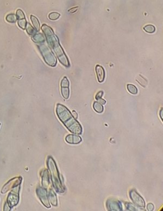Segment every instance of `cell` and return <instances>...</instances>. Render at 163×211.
Returning <instances> with one entry per match:
<instances>
[{"instance_id":"obj_1","label":"cell","mask_w":163,"mask_h":211,"mask_svg":"<svg viewBox=\"0 0 163 211\" xmlns=\"http://www.w3.org/2000/svg\"><path fill=\"white\" fill-rule=\"evenodd\" d=\"M56 114L59 120L70 132L73 134L80 135L82 128L80 123L72 115V112L64 105L58 103L56 107Z\"/></svg>"},{"instance_id":"obj_2","label":"cell","mask_w":163,"mask_h":211,"mask_svg":"<svg viewBox=\"0 0 163 211\" xmlns=\"http://www.w3.org/2000/svg\"><path fill=\"white\" fill-rule=\"evenodd\" d=\"M42 29L45 34L48 43L56 54L60 63L66 67H69L70 64H69L68 59L66 57L61 46H60L58 38L54 34L53 30L51 29L49 26L46 24L42 25Z\"/></svg>"},{"instance_id":"obj_3","label":"cell","mask_w":163,"mask_h":211,"mask_svg":"<svg viewBox=\"0 0 163 211\" xmlns=\"http://www.w3.org/2000/svg\"><path fill=\"white\" fill-rule=\"evenodd\" d=\"M47 167L49 168L50 172L51 180H52V184L56 191L59 193H63L65 190L64 185L62 182L61 176L59 173L55 161L50 156L48 158L47 161Z\"/></svg>"},{"instance_id":"obj_4","label":"cell","mask_w":163,"mask_h":211,"mask_svg":"<svg viewBox=\"0 0 163 211\" xmlns=\"http://www.w3.org/2000/svg\"><path fill=\"white\" fill-rule=\"evenodd\" d=\"M39 48L42 52V56L44 58L45 63L49 64V66L54 67L57 64V59L53 55L52 52L48 47L45 44H41L39 46Z\"/></svg>"},{"instance_id":"obj_5","label":"cell","mask_w":163,"mask_h":211,"mask_svg":"<svg viewBox=\"0 0 163 211\" xmlns=\"http://www.w3.org/2000/svg\"><path fill=\"white\" fill-rule=\"evenodd\" d=\"M19 189H20V185H18L12 188V190L8 195L7 202L11 208L17 205L19 203Z\"/></svg>"},{"instance_id":"obj_6","label":"cell","mask_w":163,"mask_h":211,"mask_svg":"<svg viewBox=\"0 0 163 211\" xmlns=\"http://www.w3.org/2000/svg\"><path fill=\"white\" fill-rule=\"evenodd\" d=\"M129 197H130L133 203L136 207L141 209H144L145 207V203L144 200L141 196L139 195L135 189H133L129 191Z\"/></svg>"},{"instance_id":"obj_7","label":"cell","mask_w":163,"mask_h":211,"mask_svg":"<svg viewBox=\"0 0 163 211\" xmlns=\"http://www.w3.org/2000/svg\"><path fill=\"white\" fill-rule=\"evenodd\" d=\"M37 195L38 197L41 202L43 203V205L47 208L50 207V203L49 199H48V194L47 189L43 188V187H38L37 188Z\"/></svg>"},{"instance_id":"obj_8","label":"cell","mask_w":163,"mask_h":211,"mask_svg":"<svg viewBox=\"0 0 163 211\" xmlns=\"http://www.w3.org/2000/svg\"><path fill=\"white\" fill-rule=\"evenodd\" d=\"M106 208L108 210L111 211H120L123 210L121 202L115 198H109L107 200Z\"/></svg>"},{"instance_id":"obj_9","label":"cell","mask_w":163,"mask_h":211,"mask_svg":"<svg viewBox=\"0 0 163 211\" xmlns=\"http://www.w3.org/2000/svg\"><path fill=\"white\" fill-rule=\"evenodd\" d=\"M21 182H22V178L21 177L12 179L3 186L2 190H1V193H6L10 189H12L18 185H20Z\"/></svg>"},{"instance_id":"obj_10","label":"cell","mask_w":163,"mask_h":211,"mask_svg":"<svg viewBox=\"0 0 163 211\" xmlns=\"http://www.w3.org/2000/svg\"><path fill=\"white\" fill-rule=\"evenodd\" d=\"M65 140L70 144H78L82 142V138L77 134H69L66 137Z\"/></svg>"},{"instance_id":"obj_11","label":"cell","mask_w":163,"mask_h":211,"mask_svg":"<svg viewBox=\"0 0 163 211\" xmlns=\"http://www.w3.org/2000/svg\"><path fill=\"white\" fill-rule=\"evenodd\" d=\"M42 184L43 188L47 189L50 186V178H49V173L47 170H44L42 172Z\"/></svg>"},{"instance_id":"obj_12","label":"cell","mask_w":163,"mask_h":211,"mask_svg":"<svg viewBox=\"0 0 163 211\" xmlns=\"http://www.w3.org/2000/svg\"><path fill=\"white\" fill-rule=\"evenodd\" d=\"M95 69H96V73L98 80V82H103L104 81L105 77V72L103 67L99 65V64H97L96 66V68Z\"/></svg>"},{"instance_id":"obj_13","label":"cell","mask_w":163,"mask_h":211,"mask_svg":"<svg viewBox=\"0 0 163 211\" xmlns=\"http://www.w3.org/2000/svg\"><path fill=\"white\" fill-rule=\"evenodd\" d=\"M48 199L50 203L53 206H57V197L54 191L52 190V189H50L49 191V193H48Z\"/></svg>"},{"instance_id":"obj_14","label":"cell","mask_w":163,"mask_h":211,"mask_svg":"<svg viewBox=\"0 0 163 211\" xmlns=\"http://www.w3.org/2000/svg\"><path fill=\"white\" fill-rule=\"evenodd\" d=\"M33 40L36 43H40V42H44L45 38L44 36L41 33H36L32 37Z\"/></svg>"},{"instance_id":"obj_15","label":"cell","mask_w":163,"mask_h":211,"mask_svg":"<svg viewBox=\"0 0 163 211\" xmlns=\"http://www.w3.org/2000/svg\"><path fill=\"white\" fill-rule=\"evenodd\" d=\"M136 81H137V82H138L141 86H143V87H147V84H148V81L146 79H145L143 76H141V75H139L138 76L136 77Z\"/></svg>"},{"instance_id":"obj_16","label":"cell","mask_w":163,"mask_h":211,"mask_svg":"<svg viewBox=\"0 0 163 211\" xmlns=\"http://www.w3.org/2000/svg\"><path fill=\"white\" fill-rule=\"evenodd\" d=\"M30 19H31V22H32L33 25L34 26L35 29L37 30V31H39L40 28V22H39V21L38 20L37 18L35 16L31 15V16H30Z\"/></svg>"},{"instance_id":"obj_17","label":"cell","mask_w":163,"mask_h":211,"mask_svg":"<svg viewBox=\"0 0 163 211\" xmlns=\"http://www.w3.org/2000/svg\"><path fill=\"white\" fill-rule=\"evenodd\" d=\"M26 29L27 33H28V34H29L30 36H34V34L37 33V31H36L35 29L33 28V27L29 23H28L27 22L26 27Z\"/></svg>"},{"instance_id":"obj_18","label":"cell","mask_w":163,"mask_h":211,"mask_svg":"<svg viewBox=\"0 0 163 211\" xmlns=\"http://www.w3.org/2000/svg\"><path fill=\"white\" fill-rule=\"evenodd\" d=\"M93 108L98 113H102L103 111V107L101 104L98 103V102H94L93 104Z\"/></svg>"},{"instance_id":"obj_19","label":"cell","mask_w":163,"mask_h":211,"mask_svg":"<svg viewBox=\"0 0 163 211\" xmlns=\"http://www.w3.org/2000/svg\"><path fill=\"white\" fill-rule=\"evenodd\" d=\"M127 89L128 91L133 94H136L138 93V89L135 86L133 85V84H128L127 85Z\"/></svg>"},{"instance_id":"obj_20","label":"cell","mask_w":163,"mask_h":211,"mask_svg":"<svg viewBox=\"0 0 163 211\" xmlns=\"http://www.w3.org/2000/svg\"><path fill=\"white\" fill-rule=\"evenodd\" d=\"M61 91L62 96L64 97V99H68L69 96V87H61Z\"/></svg>"},{"instance_id":"obj_21","label":"cell","mask_w":163,"mask_h":211,"mask_svg":"<svg viewBox=\"0 0 163 211\" xmlns=\"http://www.w3.org/2000/svg\"><path fill=\"white\" fill-rule=\"evenodd\" d=\"M6 21L10 23H14L17 21V17L13 13H10L6 17Z\"/></svg>"},{"instance_id":"obj_22","label":"cell","mask_w":163,"mask_h":211,"mask_svg":"<svg viewBox=\"0 0 163 211\" xmlns=\"http://www.w3.org/2000/svg\"><path fill=\"white\" fill-rule=\"evenodd\" d=\"M143 29H144L147 33H153L155 32V28L154 27V26H153L152 24H148V25H146L145 26H144Z\"/></svg>"},{"instance_id":"obj_23","label":"cell","mask_w":163,"mask_h":211,"mask_svg":"<svg viewBox=\"0 0 163 211\" xmlns=\"http://www.w3.org/2000/svg\"><path fill=\"white\" fill-rule=\"evenodd\" d=\"M16 16L17 17V19H18V20L26 19L24 13L23 11H22V10H21V9H18V10H17Z\"/></svg>"},{"instance_id":"obj_24","label":"cell","mask_w":163,"mask_h":211,"mask_svg":"<svg viewBox=\"0 0 163 211\" xmlns=\"http://www.w3.org/2000/svg\"><path fill=\"white\" fill-rule=\"evenodd\" d=\"M18 26H19V28H21L22 29H25L26 27L27 24V21L26 19H21V20H18Z\"/></svg>"},{"instance_id":"obj_25","label":"cell","mask_w":163,"mask_h":211,"mask_svg":"<svg viewBox=\"0 0 163 211\" xmlns=\"http://www.w3.org/2000/svg\"><path fill=\"white\" fill-rule=\"evenodd\" d=\"M60 17L59 13H57V12H52L50 13H49V18L50 20L52 21H55L57 19H58Z\"/></svg>"},{"instance_id":"obj_26","label":"cell","mask_w":163,"mask_h":211,"mask_svg":"<svg viewBox=\"0 0 163 211\" xmlns=\"http://www.w3.org/2000/svg\"><path fill=\"white\" fill-rule=\"evenodd\" d=\"M69 83L68 80L66 77H64L63 79H62L61 82V87H69Z\"/></svg>"},{"instance_id":"obj_27","label":"cell","mask_w":163,"mask_h":211,"mask_svg":"<svg viewBox=\"0 0 163 211\" xmlns=\"http://www.w3.org/2000/svg\"><path fill=\"white\" fill-rule=\"evenodd\" d=\"M125 205H126L127 210H133V211L136 210V208L134 207L132 203H131L129 202H126V203H125Z\"/></svg>"},{"instance_id":"obj_28","label":"cell","mask_w":163,"mask_h":211,"mask_svg":"<svg viewBox=\"0 0 163 211\" xmlns=\"http://www.w3.org/2000/svg\"><path fill=\"white\" fill-rule=\"evenodd\" d=\"M154 205L152 203H148L147 205V209L148 210L152 211L154 210Z\"/></svg>"},{"instance_id":"obj_29","label":"cell","mask_w":163,"mask_h":211,"mask_svg":"<svg viewBox=\"0 0 163 211\" xmlns=\"http://www.w3.org/2000/svg\"><path fill=\"white\" fill-rule=\"evenodd\" d=\"M103 91H99V93H97V94L96 95V99H98L99 98H102V96H103Z\"/></svg>"},{"instance_id":"obj_30","label":"cell","mask_w":163,"mask_h":211,"mask_svg":"<svg viewBox=\"0 0 163 211\" xmlns=\"http://www.w3.org/2000/svg\"><path fill=\"white\" fill-rule=\"evenodd\" d=\"M10 209H11V207L9 206V205L7 203V202H6L5 204H4V210H5V211L10 210Z\"/></svg>"},{"instance_id":"obj_31","label":"cell","mask_w":163,"mask_h":211,"mask_svg":"<svg viewBox=\"0 0 163 211\" xmlns=\"http://www.w3.org/2000/svg\"><path fill=\"white\" fill-rule=\"evenodd\" d=\"M97 102H98V103L101 104V105H105V104L106 103V101L102 98H99V99H97Z\"/></svg>"},{"instance_id":"obj_32","label":"cell","mask_w":163,"mask_h":211,"mask_svg":"<svg viewBox=\"0 0 163 211\" xmlns=\"http://www.w3.org/2000/svg\"><path fill=\"white\" fill-rule=\"evenodd\" d=\"M77 9H78V7H75V8H73L70 9V10H69V12H71V13H74V12H75L77 11Z\"/></svg>"},{"instance_id":"obj_33","label":"cell","mask_w":163,"mask_h":211,"mask_svg":"<svg viewBox=\"0 0 163 211\" xmlns=\"http://www.w3.org/2000/svg\"><path fill=\"white\" fill-rule=\"evenodd\" d=\"M72 115L74 117V118H75V119H77L78 117V114H77V113L76 112H75V110H73V112H72Z\"/></svg>"},{"instance_id":"obj_34","label":"cell","mask_w":163,"mask_h":211,"mask_svg":"<svg viewBox=\"0 0 163 211\" xmlns=\"http://www.w3.org/2000/svg\"><path fill=\"white\" fill-rule=\"evenodd\" d=\"M162 108H161V111H160V117H161V120H162Z\"/></svg>"},{"instance_id":"obj_35","label":"cell","mask_w":163,"mask_h":211,"mask_svg":"<svg viewBox=\"0 0 163 211\" xmlns=\"http://www.w3.org/2000/svg\"><path fill=\"white\" fill-rule=\"evenodd\" d=\"M0 126H1V123H0Z\"/></svg>"}]
</instances>
